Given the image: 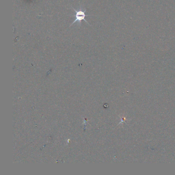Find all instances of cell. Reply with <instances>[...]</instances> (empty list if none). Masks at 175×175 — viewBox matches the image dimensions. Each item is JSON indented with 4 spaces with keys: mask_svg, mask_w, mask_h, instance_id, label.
Returning <instances> with one entry per match:
<instances>
[{
    "mask_svg": "<svg viewBox=\"0 0 175 175\" xmlns=\"http://www.w3.org/2000/svg\"><path fill=\"white\" fill-rule=\"evenodd\" d=\"M73 10H74L76 12V20H75L73 23L71 24V26L73 25L74 23L76 22H79L81 23V21L84 20L85 22L88 23L87 21L86 20L85 18L86 16H88V15H86L85 12L86 10H85L84 11H76V10H75L74 8H73Z\"/></svg>",
    "mask_w": 175,
    "mask_h": 175,
    "instance_id": "6da1fadb",
    "label": "cell"
}]
</instances>
